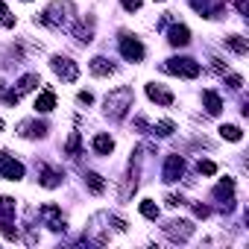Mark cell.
Here are the masks:
<instances>
[{
	"mask_svg": "<svg viewBox=\"0 0 249 249\" xmlns=\"http://www.w3.org/2000/svg\"><path fill=\"white\" fill-rule=\"evenodd\" d=\"M85 185H88V191H91V194H97V196L106 191L103 176H100V173H94V170H88V173H85Z\"/></svg>",
	"mask_w": 249,
	"mask_h": 249,
	"instance_id": "d4e9b609",
	"label": "cell"
},
{
	"mask_svg": "<svg viewBox=\"0 0 249 249\" xmlns=\"http://www.w3.org/2000/svg\"><path fill=\"white\" fill-rule=\"evenodd\" d=\"M0 132H3V120H0Z\"/></svg>",
	"mask_w": 249,
	"mask_h": 249,
	"instance_id": "ab89813d",
	"label": "cell"
},
{
	"mask_svg": "<svg viewBox=\"0 0 249 249\" xmlns=\"http://www.w3.org/2000/svg\"><path fill=\"white\" fill-rule=\"evenodd\" d=\"M191 6H194L202 18H223L226 0H191Z\"/></svg>",
	"mask_w": 249,
	"mask_h": 249,
	"instance_id": "4fadbf2b",
	"label": "cell"
},
{
	"mask_svg": "<svg viewBox=\"0 0 249 249\" xmlns=\"http://www.w3.org/2000/svg\"><path fill=\"white\" fill-rule=\"evenodd\" d=\"M41 85V79H38V73H24L21 79H18V88H15V94L18 97H24V94H30V91H36Z\"/></svg>",
	"mask_w": 249,
	"mask_h": 249,
	"instance_id": "44dd1931",
	"label": "cell"
},
{
	"mask_svg": "<svg viewBox=\"0 0 249 249\" xmlns=\"http://www.w3.org/2000/svg\"><path fill=\"white\" fill-rule=\"evenodd\" d=\"M194 214H196L199 220H205V217L211 214V208H208V205H202V202H194Z\"/></svg>",
	"mask_w": 249,
	"mask_h": 249,
	"instance_id": "e575fe53",
	"label": "cell"
},
{
	"mask_svg": "<svg viewBox=\"0 0 249 249\" xmlns=\"http://www.w3.org/2000/svg\"><path fill=\"white\" fill-rule=\"evenodd\" d=\"M167 41H170L173 47H188V44H191V30H188L185 24H173L170 33H167Z\"/></svg>",
	"mask_w": 249,
	"mask_h": 249,
	"instance_id": "ac0fdd59",
	"label": "cell"
},
{
	"mask_svg": "<svg viewBox=\"0 0 249 249\" xmlns=\"http://www.w3.org/2000/svg\"><path fill=\"white\" fill-rule=\"evenodd\" d=\"M120 6L126 9V12H138L144 6V0H120Z\"/></svg>",
	"mask_w": 249,
	"mask_h": 249,
	"instance_id": "d6a6232c",
	"label": "cell"
},
{
	"mask_svg": "<svg viewBox=\"0 0 249 249\" xmlns=\"http://www.w3.org/2000/svg\"><path fill=\"white\" fill-rule=\"evenodd\" d=\"M164 202H167L170 208H179V205H185V199H182V196H176V194H167V196H164Z\"/></svg>",
	"mask_w": 249,
	"mask_h": 249,
	"instance_id": "8d00e7d4",
	"label": "cell"
},
{
	"mask_svg": "<svg viewBox=\"0 0 249 249\" xmlns=\"http://www.w3.org/2000/svg\"><path fill=\"white\" fill-rule=\"evenodd\" d=\"M91 150H94L97 156H111V150H114V141H111L108 135H94V141H91Z\"/></svg>",
	"mask_w": 249,
	"mask_h": 249,
	"instance_id": "603a6c76",
	"label": "cell"
},
{
	"mask_svg": "<svg viewBox=\"0 0 249 249\" xmlns=\"http://www.w3.org/2000/svg\"><path fill=\"white\" fill-rule=\"evenodd\" d=\"M147 97L153 100V103H159V106H173V94L167 91V88H161V85H147Z\"/></svg>",
	"mask_w": 249,
	"mask_h": 249,
	"instance_id": "d6986e66",
	"label": "cell"
},
{
	"mask_svg": "<svg viewBox=\"0 0 249 249\" xmlns=\"http://www.w3.org/2000/svg\"><path fill=\"white\" fill-rule=\"evenodd\" d=\"M50 68H53V73L62 76L65 82H76V79H79V65H76L73 59H68V56H53Z\"/></svg>",
	"mask_w": 249,
	"mask_h": 249,
	"instance_id": "ba28073f",
	"label": "cell"
},
{
	"mask_svg": "<svg viewBox=\"0 0 249 249\" xmlns=\"http://www.w3.org/2000/svg\"><path fill=\"white\" fill-rule=\"evenodd\" d=\"M141 214H144L147 220H159V205H156L153 199H144V202H141Z\"/></svg>",
	"mask_w": 249,
	"mask_h": 249,
	"instance_id": "f546056e",
	"label": "cell"
},
{
	"mask_svg": "<svg viewBox=\"0 0 249 249\" xmlns=\"http://www.w3.org/2000/svg\"><path fill=\"white\" fill-rule=\"evenodd\" d=\"M220 135H223L226 141H240V138H243V129L234 126V123H223V126H220Z\"/></svg>",
	"mask_w": 249,
	"mask_h": 249,
	"instance_id": "83f0119b",
	"label": "cell"
},
{
	"mask_svg": "<svg viewBox=\"0 0 249 249\" xmlns=\"http://www.w3.org/2000/svg\"><path fill=\"white\" fill-rule=\"evenodd\" d=\"M202 103H205V111L208 114H220L223 111V100H220V94L217 91H202Z\"/></svg>",
	"mask_w": 249,
	"mask_h": 249,
	"instance_id": "7402d4cb",
	"label": "cell"
},
{
	"mask_svg": "<svg viewBox=\"0 0 249 249\" xmlns=\"http://www.w3.org/2000/svg\"><path fill=\"white\" fill-rule=\"evenodd\" d=\"M0 231L6 240H18V226H15V199L0 196Z\"/></svg>",
	"mask_w": 249,
	"mask_h": 249,
	"instance_id": "5b68a950",
	"label": "cell"
},
{
	"mask_svg": "<svg viewBox=\"0 0 249 249\" xmlns=\"http://www.w3.org/2000/svg\"><path fill=\"white\" fill-rule=\"evenodd\" d=\"M94 27H97V21H94V15H85V18H79L76 24H73V38L79 41V44H91L94 41Z\"/></svg>",
	"mask_w": 249,
	"mask_h": 249,
	"instance_id": "7c38bea8",
	"label": "cell"
},
{
	"mask_svg": "<svg viewBox=\"0 0 249 249\" xmlns=\"http://www.w3.org/2000/svg\"><path fill=\"white\" fill-rule=\"evenodd\" d=\"M196 170H199L202 176H214V173H217V164L208 161V159H199V161H196Z\"/></svg>",
	"mask_w": 249,
	"mask_h": 249,
	"instance_id": "4dcf8cb0",
	"label": "cell"
},
{
	"mask_svg": "<svg viewBox=\"0 0 249 249\" xmlns=\"http://www.w3.org/2000/svg\"><path fill=\"white\" fill-rule=\"evenodd\" d=\"M141 159H144V147H138L129 159V170L123 176V185H120V202H129L138 191V179H141Z\"/></svg>",
	"mask_w": 249,
	"mask_h": 249,
	"instance_id": "3957f363",
	"label": "cell"
},
{
	"mask_svg": "<svg viewBox=\"0 0 249 249\" xmlns=\"http://www.w3.org/2000/svg\"><path fill=\"white\" fill-rule=\"evenodd\" d=\"M73 15H76V6L71 3V0H53V3L36 18L41 27H47V30H65L71 21H73Z\"/></svg>",
	"mask_w": 249,
	"mask_h": 249,
	"instance_id": "6da1fadb",
	"label": "cell"
},
{
	"mask_svg": "<svg viewBox=\"0 0 249 249\" xmlns=\"http://www.w3.org/2000/svg\"><path fill=\"white\" fill-rule=\"evenodd\" d=\"M214 199H217V202H220V208L229 214V211L234 208V179H229V176H226V179H220V185L214 188Z\"/></svg>",
	"mask_w": 249,
	"mask_h": 249,
	"instance_id": "30bf717a",
	"label": "cell"
},
{
	"mask_svg": "<svg viewBox=\"0 0 249 249\" xmlns=\"http://www.w3.org/2000/svg\"><path fill=\"white\" fill-rule=\"evenodd\" d=\"M226 85H229L231 91H240V88H243V76H237V73H226Z\"/></svg>",
	"mask_w": 249,
	"mask_h": 249,
	"instance_id": "1f68e13d",
	"label": "cell"
},
{
	"mask_svg": "<svg viewBox=\"0 0 249 249\" xmlns=\"http://www.w3.org/2000/svg\"><path fill=\"white\" fill-rule=\"evenodd\" d=\"M226 47H229L234 56H246V53H249V41H246L243 36H229V38H226Z\"/></svg>",
	"mask_w": 249,
	"mask_h": 249,
	"instance_id": "cb8c5ba5",
	"label": "cell"
},
{
	"mask_svg": "<svg viewBox=\"0 0 249 249\" xmlns=\"http://www.w3.org/2000/svg\"><path fill=\"white\" fill-rule=\"evenodd\" d=\"M0 176H3V179H9V182H18V179H24V164H21L18 159H12L6 150L0 153Z\"/></svg>",
	"mask_w": 249,
	"mask_h": 249,
	"instance_id": "8fae6325",
	"label": "cell"
},
{
	"mask_svg": "<svg viewBox=\"0 0 249 249\" xmlns=\"http://www.w3.org/2000/svg\"><path fill=\"white\" fill-rule=\"evenodd\" d=\"M88 68H91V73H94V76H100V79H103V76H111V73H117V65H114L111 59H106V56H94Z\"/></svg>",
	"mask_w": 249,
	"mask_h": 249,
	"instance_id": "e0dca14e",
	"label": "cell"
},
{
	"mask_svg": "<svg viewBox=\"0 0 249 249\" xmlns=\"http://www.w3.org/2000/svg\"><path fill=\"white\" fill-rule=\"evenodd\" d=\"M176 132V123L173 120H159L156 126H153V135H159V138H170Z\"/></svg>",
	"mask_w": 249,
	"mask_h": 249,
	"instance_id": "4316f807",
	"label": "cell"
},
{
	"mask_svg": "<svg viewBox=\"0 0 249 249\" xmlns=\"http://www.w3.org/2000/svg\"><path fill=\"white\" fill-rule=\"evenodd\" d=\"M38 217H41V223H44L50 231H65V229H68V220H65L62 208H59V205H53V202L41 205V208H38Z\"/></svg>",
	"mask_w": 249,
	"mask_h": 249,
	"instance_id": "8992f818",
	"label": "cell"
},
{
	"mask_svg": "<svg viewBox=\"0 0 249 249\" xmlns=\"http://www.w3.org/2000/svg\"><path fill=\"white\" fill-rule=\"evenodd\" d=\"M18 135L21 138H44L47 135V123H41V120H21L18 123Z\"/></svg>",
	"mask_w": 249,
	"mask_h": 249,
	"instance_id": "9a60e30c",
	"label": "cell"
},
{
	"mask_svg": "<svg viewBox=\"0 0 249 249\" xmlns=\"http://www.w3.org/2000/svg\"><path fill=\"white\" fill-rule=\"evenodd\" d=\"M234 9H237V15L249 18V0H234Z\"/></svg>",
	"mask_w": 249,
	"mask_h": 249,
	"instance_id": "d590c367",
	"label": "cell"
},
{
	"mask_svg": "<svg viewBox=\"0 0 249 249\" xmlns=\"http://www.w3.org/2000/svg\"><path fill=\"white\" fill-rule=\"evenodd\" d=\"M65 153H68L71 159H79V156H82V138H79V132H71V138H68V144H65Z\"/></svg>",
	"mask_w": 249,
	"mask_h": 249,
	"instance_id": "484cf974",
	"label": "cell"
},
{
	"mask_svg": "<svg viewBox=\"0 0 249 249\" xmlns=\"http://www.w3.org/2000/svg\"><path fill=\"white\" fill-rule=\"evenodd\" d=\"M0 27H6V30H12V27H15V15L6 9L3 0H0Z\"/></svg>",
	"mask_w": 249,
	"mask_h": 249,
	"instance_id": "f1b7e54d",
	"label": "cell"
},
{
	"mask_svg": "<svg viewBox=\"0 0 249 249\" xmlns=\"http://www.w3.org/2000/svg\"><path fill=\"white\" fill-rule=\"evenodd\" d=\"M161 71H164V73H173V76L196 79L202 68H199V62H194V59H188V56H173V59H167V62L161 65Z\"/></svg>",
	"mask_w": 249,
	"mask_h": 249,
	"instance_id": "277c9868",
	"label": "cell"
},
{
	"mask_svg": "<svg viewBox=\"0 0 249 249\" xmlns=\"http://www.w3.org/2000/svg\"><path fill=\"white\" fill-rule=\"evenodd\" d=\"M76 100H79L82 106H91V103H94V94H91V91H79V94H76Z\"/></svg>",
	"mask_w": 249,
	"mask_h": 249,
	"instance_id": "74e56055",
	"label": "cell"
},
{
	"mask_svg": "<svg viewBox=\"0 0 249 249\" xmlns=\"http://www.w3.org/2000/svg\"><path fill=\"white\" fill-rule=\"evenodd\" d=\"M211 71H214L217 76H226V73H229V68H226V62H220V59H211Z\"/></svg>",
	"mask_w": 249,
	"mask_h": 249,
	"instance_id": "836d02e7",
	"label": "cell"
},
{
	"mask_svg": "<svg viewBox=\"0 0 249 249\" xmlns=\"http://www.w3.org/2000/svg\"><path fill=\"white\" fill-rule=\"evenodd\" d=\"M132 100H135V94H132L129 85H120V88L108 91V97L103 100V106H106V117L114 120V123H120L123 117H126V111L132 108Z\"/></svg>",
	"mask_w": 249,
	"mask_h": 249,
	"instance_id": "7a4b0ae2",
	"label": "cell"
},
{
	"mask_svg": "<svg viewBox=\"0 0 249 249\" xmlns=\"http://www.w3.org/2000/svg\"><path fill=\"white\" fill-rule=\"evenodd\" d=\"M53 108H56V91H53V88H44V91L38 94V100H36V111L47 114V111H53Z\"/></svg>",
	"mask_w": 249,
	"mask_h": 249,
	"instance_id": "ffe728a7",
	"label": "cell"
},
{
	"mask_svg": "<svg viewBox=\"0 0 249 249\" xmlns=\"http://www.w3.org/2000/svg\"><path fill=\"white\" fill-rule=\"evenodd\" d=\"M120 56L126 62H141L144 59V44L129 33H120Z\"/></svg>",
	"mask_w": 249,
	"mask_h": 249,
	"instance_id": "9c48e42d",
	"label": "cell"
},
{
	"mask_svg": "<svg viewBox=\"0 0 249 249\" xmlns=\"http://www.w3.org/2000/svg\"><path fill=\"white\" fill-rule=\"evenodd\" d=\"M161 176H164V182H179V179L185 176V159H182V156H167Z\"/></svg>",
	"mask_w": 249,
	"mask_h": 249,
	"instance_id": "5bb4252c",
	"label": "cell"
},
{
	"mask_svg": "<svg viewBox=\"0 0 249 249\" xmlns=\"http://www.w3.org/2000/svg\"><path fill=\"white\" fill-rule=\"evenodd\" d=\"M62 182H65V173L62 170H56L50 164H41V173H38V185L41 188H59Z\"/></svg>",
	"mask_w": 249,
	"mask_h": 249,
	"instance_id": "2e32d148",
	"label": "cell"
},
{
	"mask_svg": "<svg viewBox=\"0 0 249 249\" xmlns=\"http://www.w3.org/2000/svg\"><path fill=\"white\" fill-rule=\"evenodd\" d=\"M135 129H138V132H147V129H150L147 117H135Z\"/></svg>",
	"mask_w": 249,
	"mask_h": 249,
	"instance_id": "f35d334b",
	"label": "cell"
},
{
	"mask_svg": "<svg viewBox=\"0 0 249 249\" xmlns=\"http://www.w3.org/2000/svg\"><path fill=\"white\" fill-rule=\"evenodd\" d=\"M194 231H196V226H194L191 220H170V223L164 226V234H167L170 240H176V243H188V240L194 237Z\"/></svg>",
	"mask_w": 249,
	"mask_h": 249,
	"instance_id": "52a82bcc",
	"label": "cell"
}]
</instances>
